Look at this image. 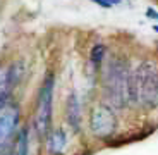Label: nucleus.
<instances>
[{
  "label": "nucleus",
  "instance_id": "obj_1",
  "mask_svg": "<svg viewBox=\"0 0 158 155\" xmlns=\"http://www.w3.org/2000/svg\"><path fill=\"white\" fill-rule=\"evenodd\" d=\"M103 95L112 109H126L131 103V64L126 55L114 54L102 64Z\"/></svg>",
  "mask_w": 158,
  "mask_h": 155
},
{
  "label": "nucleus",
  "instance_id": "obj_12",
  "mask_svg": "<svg viewBox=\"0 0 158 155\" xmlns=\"http://www.w3.org/2000/svg\"><path fill=\"white\" fill-rule=\"evenodd\" d=\"M2 78H4V69H2V66H0V83H2Z\"/></svg>",
  "mask_w": 158,
  "mask_h": 155
},
{
  "label": "nucleus",
  "instance_id": "obj_11",
  "mask_svg": "<svg viewBox=\"0 0 158 155\" xmlns=\"http://www.w3.org/2000/svg\"><path fill=\"white\" fill-rule=\"evenodd\" d=\"M146 17H148V19L158 21V11H155L153 7H148V9H146Z\"/></svg>",
  "mask_w": 158,
  "mask_h": 155
},
{
  "label": "nucleus",
  "instance_id": "obj_2",
  "mask_svg": "<svg viewBox=\"0 0 158 155\" xmlns=\"http://www.w3.org/2000/svg\"><path fill=\"white\" fill-rule=\"evenodd\" d=\"M143 109L158 107V62L143 59L131 71V103Z\"/></svg>",
  "mask_w": 158,
  "mask_h": 155
},
{
  "label": "nucleus",
  "instance_id": "obj_10",
  "mask_svg": "<svg viewBox=\"0 0 158 155\" xmlns=\"http://www.w3.org/2000/svg\"><path fill=\"white\" fill-rule=\"evenodd\" d=\"M91 2L103 9H112V7H117V5L122 4V0H91Z\"/></svg>",
  "mask_w": 158,
  "mask_h": 155
},
{
  "label": "nucleus",
  "instance_id": "obj_9",
  "mask_svg": "<svg viewBox=\"0 0 158 155\" xmlns=\"http://www.w3.org/2000/svg\"><path fill=\"white\" fill-rule=\"evenodd\" d=\"M65 133L62 131V129H59V131H55L53 135H52V138L48 140L50 141V152L52 153H60L62 152V148L65 147Z\"/></svg>",
  "mask_w": 158,
  "mask_h": 155
},
{
  "label": "nucleus",
  "instance_id": "obj_3",
  "mask_svg": "<svg viewBox=\"0 0 158 155\" xmlns=\"http://www.w3.org/2000/svg\"><path fill=\"white\" fill-rule=\"evenodd\" d=\"M53 90H55V76L53 72H48L38 90L35 110V126L40 136H47L50 133L52 115H53Z\"/></svg>",
  "mask_w": 158,
  "mask_h": 155
},
{
  "label": "nucleus",
  "instance_id": "obj_4",
  "mask_svg": "<svg viewBox=\"0 0 158 155\" xmlns=\"http://www.w3.org/2000/svg\"><path fill=\"white\" fill-rule=\"evenodd\" d=\"M117 127V117L108 103H98L91 109L89 129L98 138H108Z\"/></svg>",
  "mask_w": 158,
  "mask_h": 155
},
{
  "label": "nucleus",
  "instance_id": "obj_8",
  "mask_svg": "<svg viewBox=\"0 0 158 155\" xmlns=\"http://www.w3.org/2000/svg\"><path fill=\"white\" fill-rule=\"evenodd\" d=\"M14 155H29V131H28V127L21 129V133L17 135Z\"/></svg>",
  "mask_w": 158,
  "mask_h": 155
},
{
  "label": "nucleus",
  "instance_id": "obj_6",
  "mask_svg": "<svg viewBox=\"0 0 158 155\" xmlns=\"http://www.w3.org/2000/svg\"><path fill=\"white\" fill-rule=\"evenodd\" d=\"M65 110H67V121L71 124V127L74 131H79V127H81V107H79V100L74 93L69 95Z\"/></svg>",
  "mask_w": 158,
  "mask_h": 155
},
{
  "label": "nucleus",
  "instance_id": "obj_5",
  "mask_svg": "<svg viewBox=\"0 0 158 155\" xmlns=\"http://www.w3.org/2000/svg\"><path fill=\"white\" fill-rule=\"evenodd\" d=\"M19 126V107L14 102H7L0 109V155H4L10 143L12 136L16 135Z\"/></svg>",
  "mask_w": 158,
  "mask_h": 155
},
{
  "label": "nucleus",
  "instance_id": "obj_7",
  "mask_svg": "<svg viewBox=\"0 0 158 155\" xmlns=\"http://www.w3.org/2000/svg\"><path fill=\"white\" fill-rule=\"evenodd\" d=\"M105 54H107V48L103 43H96L93 45L89 52V62L93 66V72H98V69H102V64L105 60Z\"/></svg>",
  "mask_w": 158,
  "mask_h": 155
}]
</instances>
